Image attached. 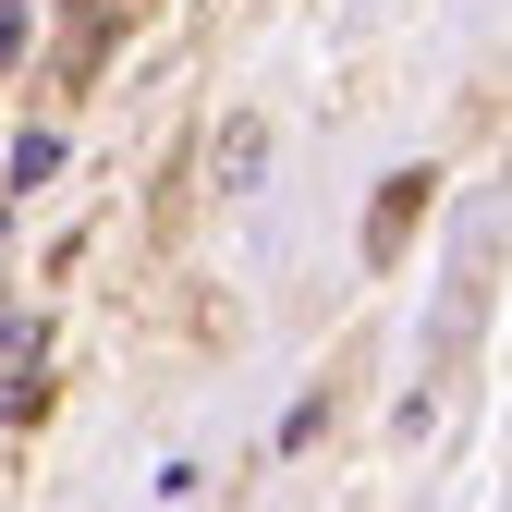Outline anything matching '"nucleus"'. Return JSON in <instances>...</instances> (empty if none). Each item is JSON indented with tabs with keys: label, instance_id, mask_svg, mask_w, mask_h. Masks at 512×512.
Here are the masks:
<instances>
[{
	"label": "nucleus",
	"instance_id": "f257e3e1",
	"mask_svg": "<svg viewBox=\"0 0 512 512\" xmlns=\"http://www.w3.org/2000/svg\"><path fill=\"white\" fill-rule=\"evenodd\" d=\"M256 171H269V122H232V135H220V196H244Z\"/></svg>",
	"mask_w": 512,
	"mask_h": 512
},
{
	"label": "nucleus",
	"instance_id": "f03ea898",
	"mask_svg": "<svg viewBox=\"0 0 512 512\" xmlns=\"http://www.w3.org/2000/svg\"><path fill=\"white\" fill-rule=\"evenodd\" d=\"M415 208H427V183L403 171V183H391V196H378V220H366V244H378V256H391V244L415 232Z\"/></svg>",
	"mask_w": 512,
	"mask_h": 512
},
{
	"label": "nucleus",
	"instance_id": "7ed1b4c3",
	"mask_svg": "<svg viewBox=\"0 0 512 512\" xmlns=\"http://www.w3.org/2000/svg\"><path fill=\"white\" fill-rule=\"evenodd\" d=\"M13 49H25V13H13V0H0V61H13Z\"/></svg>",
	"mask_w": 512,
	"mask_h": 512
}]
</instances>
